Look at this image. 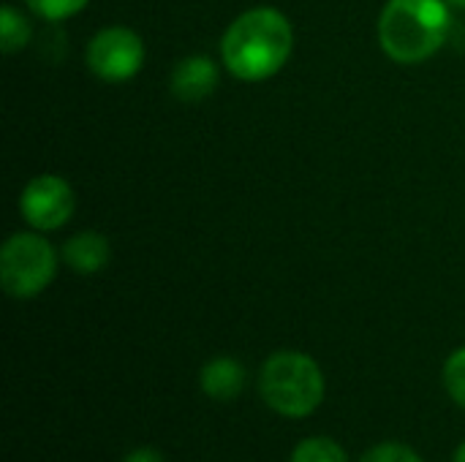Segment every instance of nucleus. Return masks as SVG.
<instances>
[{
    "label": "nucleus",
    "instance_id": "obj_1",
    "mask_svg": "<svg viewBox=\"0 0 465 462\" xmlns=\"http://www.w3.org/2000/svg\"><path fill=\"white\" fill-rule=\"evenodd\" d=\"M294 30L283 11L259 5L242 11L221 38L223 68L242 82H264L275 76L292 57Z\"/></svg>",
    "mask_w": 465,
    "mask_h": 462
},
{
    "label": "nucleus",
    "instance_id": "obj_2",
    "mask_svg": "<svg viewBox=\"0 0 465 462\" xmlns=\"http://www.w3.org/2000/svg\"><path fill=\"white\" fill-rule=\"evenodd\" d=\"M447 0H387L379 16V44L401 65L430 60L450 38Z\"/></svg>",
    "mask_w": 465,
    "mask_h": 462
},
{
    "label": "nucleus",
    "instance_id": "obj_3",
    "mask_svg": "<svg viewBox=\"0 0 465 462\" xmlns=\"http://www.w3.org/2000/svg\"><path fill=\"white\" fill-rule=\"evenodd\" d=\"M259 395L270 411L286 419H305L324 400V373L302 351H275L262 365Z\"/></svg>",
    "mask_w": 465,
    "mask_h": 462
},
{
    "label": "nucleus",
    "instance_id": "obj_4",
    "mask_svg": "<svg viewBox=\"0 0 465 462\" xmlns=\"http://www.w3.org/2000/svg\"><path fill=\"white\" fill-rule=\"evenodd\" d=\"M57 275L54 248L35 231H16L0 248V283L14 300L38 297Z\"/></svg>",
    "mask_w": 465,
    "mask_h": 462
},
{
    "label": "nucleus",
    "instance_id": "obj_5",
    "mask_svg": "<svg viewBox=\"0 0 465 462\" xmlns=\"http://www.w3.org/2000/svg\"><path fill=\"white\" fill-rule=\"evenodd\" d=\"M84 63L90 74L101 82H128L144 65V41L139 38V33L123 25L101 27L84 49Z\"/></svg>",
    "mask_w": 465,
    "mask_h": 462
},
{
    "label": "nucleus",
    "instance_id": "obj_6",
    "mask_svg": "<svg viewBox=\"0 0 465 462\" xmlns=\"http://www.w3.org/2000/svg\"><path fill=\"white\" fill-rule=\"evenodd\" d=\"M74 188L57 174L33 177L19 196V212L33 231H54L65 226L74 215Z\"/></svg>",
    "mask_w": 465,
    "mask_h": 462
},
{
    "label": "nucleus",
    "instance_id": "obj_7",
    "mask_svg": "<svg viewBox=\"0 0 465 462\" xmlns=\"http://www.w3.org/2000/svg\"><path fill=\"white\" fill-rule=\"evenodd\" d=\"M218 65L213 57L207 54H188L183 57L172 74H169V90L174 98L185 101V103H196L204 101L207 95H213V90L218 87Z\"/></svg>",
    "mask_w": 465,
    "mask_h": 462
},
{
    "label": "nucleus",
    "instance_id": "obj_8",
    "mask_svg": "<svg viewBox=\"0 0 465 462\" xmlns=\"http://www.w3.org/2000/svg\"><path fill=\"white\" fill-rule=\"evenodd\" d=\"M60 256H63L68 270H74L79 275H95L109 264L112 248L101 231H79V234L65 240Z\"/></svg>",
    "mask_w": 465,
    "mask_h": 462
},
{
    "label": "nucleus",
    "instance_id": "obj_9",
    "mask_svg": "<svg viewBox=\"0 0 465 462\" xmlns=\"http://www.w3.org/2000/svg\"><path fill=\"white\" fill-rule=\"evenodd\" d=\"M199 387L213 400H234L245 387V368L232 357H215L202 368Z\"/></svg>",
    "mask_w": 465,
    "mask_h": 462
},
{
    "label": "nucleus",
    "instance_id": "obj_10",
    "mask_svg": "<svg viewBox=\"0 0 465 462\" xmlns=\"http://www.w3.org/2000/svg\"><path fill=\"white\" fill-rule=\"evenodd\" d=\"M33 27L27 22V16H22V11H16L11 3L3 5L0 11V44L5 54H16L30 44Z\"/></svg>",
    "mask_w": 465,
    "mask_h": 462
},
{
    "label": "nucleus",
    "instance_id": "obj_11",
    "mask_svg": "<svg viewBox=\"0 0 465 462\" xmlns=\"http://www.w3.org/2000/svg\"><path fill=\"white\" fill-rule=\"evenodd\" d=\"M289 462H349V457L338 441L324 438V436H313V438H305L294 447Z\"/></svg>",
    "mask_w": 465,
    "mask_h": 462
},
{
    "label": "nucleus",
    "instance_id": "obj_12",
    "mask_svg": "<svg viewBox=\"0 0 465 462\" xmlns=\"http://www.w3.org/2000/svg\"><path fill=\"white\" fill-rule=\"evenodd\" d=\"M87 3L90 0H25V5L46 22L68 19V16L79 14L82 8H87Z\"/></svg>",
    "mask_w": 465,
    "mask_h": 462
},
{
    "label": "nucleus",
    "instance_id": "obj_13",
    "mask_svg": "<svg viewBox=\"0 0 465 462\" xmlns=\"http://www.w3.org/2000/svg\"><path fill=\"white\" fill-rule=\"evenodd\" d=\"M444 387L450 392V398L465 408V346L452 351L450 359L444 362Z\"/></svg>",
    "mask_w": 465,
    "mask_h": 462
},
{
    "label": "nucleus",
    "instance_id": "obj_14",
    "mask_svg": "<svg viewBox=\"0 0 465 462\" xmlns=\"http://www.w3.org/2000/svg\"><path fill=\"white\" fill-rule=\"evenodd\" d=\"M360 462H422V457L406 444L387 441V444H379L371 452H365Z\"/></svg>",
    "mask_w": 465,
    "mask_h": 462
},
{
    "label": "nucleus",
    "instance_id": "obj_15",
    "mask_svg": "<svg viewBox=\"0 0 465 462\" xmlns=\"http://www.w3.org/2000/svg\"><path fill=\"white\" fill-rule=\"evenodd\" d=\"M123 462H166L163 460V455L158 452V449H153V447H139V449H131Z\"/></svg>",
    "mask_w": 465,
    "mask_h": 462
},
{
    "label": "nucleus",
    "instance_id": "obj_16",
    "mask_svg": "<svg viewBox=\"0 0 465 462\" xmlns=\"http://www.w3.org/2000/svg\"><path fill=\"white\" fill-rule=\"evenodd\" d=\"M452 462H465V441L458 447V452H455V457H452Z\"/></svg>",
    "mask_w": 465,
    "mask_h": 462
},
{
    "label": "nucleus",
    "instance_id": "obj_17",
    "mask_svg": "<svg viewBox=\"0 0 465 462\" xmlns=\"http://www.w3.org/2000/svg\"><path fill=\"white\" fill-rule=\"evenodd\" d=\"M450 5H455V8H465V0H447Z\"/></svg>",
    "mask_w": 465,
    "mask_h": 462
}]
</instances>
